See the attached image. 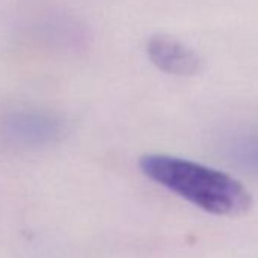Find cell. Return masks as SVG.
<instances>
[{"label":"cell","mask_w":258,"mask_h":258,"mask_svg":"<svg viewBox=\"0 0 258 258\" xmlns=\"http://www.w3.org/2000/svg\"><path fill=\"white\" fill-rule=\"evenodd\" d=\"M140 169L154 182L207 213L237 216L250 208L252 198L246 187L217 169L163 154L142 157Z\"/></svg>","instance_id":"6da1fadb"},{"label":"cell","mask_w":258,"mask_h":258,"mask_svg":"<svg viewBox=\"0 0 258 258\" xmlns=\"http://www.w3.org/2000/svg\"><path fill=\"white\" fill-rule=\"evenodd\" d=\"M146 49L151 62L164 73L175 76H191L201 70L202 61L198 53L172 37L163 34L154 35L148 41Z\"/></svg>","instance_id":"7a4b0ae2"},{"label":"cell","mask_w":258,"mask_h":258,"mask_svg":"<svg viewBox=\"0 0 258 258\" xmlns=\"http://www.w3.org/2000/svg\"><path fill=\"white\" fill-rule=\"evenodd\" d=\"M61 121L44 112H17L2 124V133L10 142L28 146L53 142L61 134Z\"/></svg>","instance_id":"3957f363"},{"label":"cell","mask_w":258,"mask_h":258,"mask_svg":"<svg viewBox=\"0 0 258 258\" xmlns=\"http://www.w3.org/2000/svg\"><path fill=\"white\" fill-rule=\"evenodd\" d=\"M229 155L238 166L258 175V131L237 137L229 145Z\"/></svg>","instance_id":"277c9868"}]
</instances>
